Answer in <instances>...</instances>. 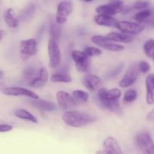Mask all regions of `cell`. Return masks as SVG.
<instances>
[{
    "mask_svg": "<svg viewBox=\"0 0 154 154\" xmlns=\"http://www.w3.org/2000/svg\"><path fill=\"white\" fill-rule=\"evenodd\" d=\"M123 68H124V65H123V63H120V64H119V66H117L114 70H112L111 72H110L109 73H108L107 78H116V77L118 76V75H120V72H121L122 70L123 69Z\"/></svg>",
    "mask_w": 154,
    "mask_h": 154,
    "instance_id": "32",
    "label": "cell"
},
{
    "mask_svg": "<svg viewBox=\"0 0 154 154\" xmlns=\"http://www.w3.org/2000/svg\"><path fill=\"white\" fill-rule=\"evenodd\" d=\"M84 51L89 57H96V56H99L102 54V51L96 47H87Z\"/></svg>",
    "mask_w": 154,
    "mask_h": 154,
    "instance_id": "31",
    "label": "cell"
},
{
    "mask_svg": "<svg viewBox=\"0 0 154 154\" xmlns=\"http://www.w3.org/2000/svg\"><path fill=\"white\" fill-rule=\"evenodd\" d=\"M4 20L6 25L11 29H15L19 25V20L15 16L13 8H8L4 13Z\"/></svg>",
    "mask_w": 154,
    "mask_h": 154,
    "instance_id": "20",
    "label": "cell"
},
{
    "mask_svg": "<svg viewBox=\"0 0 154 154\" xmlns=\"http://www.w3.org/2000/svg\"><path fill=\"white\" fill-rule=\"evenodd\" d=\"M96 11L99 14L108 15V16H113V15H115L120 12V11L115 8L114 6L111 5L110 3L98 6L96 8Z\"/></svg>",
    "mask_w": 154,
    "mask_h": 154,
    "instance_id": "21",
    "label": "cell"
},
{
    "mask_svg": "<svg viewBox=\"0 0 154 154\" xmlns=\"http://www.w3.org/2000/svg\"><path fill=\"white\" fill-rule=\"evenodd\" d=\"M91 41L95 45H98V46L110 51L120 52V51H122L124 50V47L123 45H118V44L109 40L105 36L103 35H93L91 38Z\"/></svg>",
    "mask_w": 154,
    "mask_h": 154,
    "instance_id": "6",
    "label": "cell"
},
{
    "mask_svg": "<svg viewBox=\"0 0 154 154\" xmlns=\"http://www.w3.org/2000/svg\"><path fill=\"white\" fill-rule=\"evenodd\" d=\"M121 90H119L118 88H113L109 90H107L106 96L109 99H115L118 100L121 97Z\"/></svg>",
    "mask_w": 154,
    "mask_h": 154,
    "instance_id": "30",
    "label": "cell"
},
{
    "mask_svg": "<svg viewBox=\"0 0 154 154\" xmlns=\"http://www.w3.org/2000/svg\"><path fill=\"white\" fill-rule=\"evenodd\" d=\"M51 82L53 83H70L72 82V78L69 75L66 73H55L52 75L50 78Z\"/></svg>",
    "mask_w": 154,
    "mask_h": 154,
    "instance_id": "23",
    "label": "cell"
},
{
    "mask_svg": "<svg viewBox=\"0 0 154 154\" xmlns=\"http://www.w3.org/2000/svg\"><path fill=\"white\" fill-rule=\"evenodd\" d=\"M3 75H4V72H3L2 71H0V79H1V78H2Z\"/></svg>",
    "mask_w": 154,
    "mask_h": 154,
    "instance_id": "38",
    "label": "cell"
},
{
    "mask_svg": "<svg viewBox=\"0 0 154 154\" xmlns=\"http://www.w3.org/2000/svg\"><path fill=\"white\" fill-rule=\"evenodd\" d=\"M63 122L67 126L73 128H81L96 120L94 117L84 112L77 111H68L62 117Z\"/></svg>",
    "mask_w": 154,
    "mask_h": 154,
    "instance_id": "1",
    "label": "cell"
},
{
    "mask_svg": "<svg viewBox=\"0 0 154 154\" xmlns=\"http://www.w3.org/2000/svg\"><path fill=\"white\" fill-rule=\"evenodd\" d=\"M106 92L107 90L105 87H102L98 90L97 96L99 100L106 109L117 114H120L122 113V109L120 108L118 100L109 99L108 98H107Z\"/></svg>",
    "mask_w": 154,
    "mask_h": 154,
    "instance_id": "4",
    "label": "cell"
},
{
    "mask_svg": "<svg viewBox=\"0 0 154 154\" xmlns=\"http://www.w3.org/2000/svg\"><path fill=\"white\" fill-rule=\"evenodd\" d=\"M48 57H49V66L52 69H56L60 66L62 62V55L60 48L57 41L50 38L48 44Z\"/></svg>",
    "mask_w": 154,
    "mask_h": 154,
    "instance_id": "2",
    "label": "cell"
},
{
    "mask_svg": "<svg viewBox=\"0 0 154 154\" xmlns=\"http://www.w3.org/2000/svg\"><path fill=\"white\" fill-rule=\"evenodd\" d=\"M20 52L23 60H26L31 57H34L38 52V44L35 38L22 40L20 42Z\"/></svg>",
    "mask_w": 154,
    "mask_h": 154,
    "instance_id": "5",
    "label": "cell"
},
{
    "mask_svg": "<svg viewBox=\"0 0 154 154\" xmlns=\"http://www.w3.org/2000/svg\"><path fill=\"white\" fill-rule=\"evenodd\" d=\"M0 2H1V0H0Z\"/></svg>",
    "mask_w": 154,
    "mask_h": 154,
    "instance_id": "41",
    "label": "cell"
},
{
    "mask_svg": "<svg viewBox=\"0 0 154 154\" xmlns=\"http://www.w3.org/2000/svg\"><path fill=\"white\" fill-rule=\"evenodd\" d=\"M151 15V11L150 9H142L139 12L136 14L134 17V19L138 23H142L145 20H147Z\"/></svg>",
    "mask_w": 154,
    "mask_h": 154,
    "instance_id": "27",
    "label": "cell"
},
{
    "mask_svg": "<svg viewBox=\"0 0 154 154\" xmlns=\"http://www.w3.org/2000/svg\"><path fill=\"white\" fill-rule=\"evenodd\" d=\"M93 20L97 25L101 26L116 27L117 23V20L113 17L112 16L99 14L94 17Z\"/></svg>",
    "mask_w": 154,
    "mask_h": 154,
    "instance_id": "17",
    "label": "cell"
},
{
    "mask_svg": "<svg viewBox=\"0 0 154 154\" xmlns=\"http://www.w3.org/2000/svg\"><path fill=\"white\" fill-rule=\"evenodd\" d=\"M73 6L69 1L60 2L57 5L56 14V22L60 25L67 22L69 15L72 12Z\"/></svg>",
    "mask_w": 154,
    "mask_h": 154,
    "instance_id": "8",
    "label": "cell"
},
{
    "mask_svg": "<svg viewBox=\"0 0 154 154\" xmlns=\"http://www.w3.org/2000/svg\"><path fill=\"white\" fill-rule=\"evenodd\" d=\"M146 90V101L148 105L154 104V74H150L147 76L145 80Z\"/></svg>",
    "mask_w": 154,
    "mask_h": 154,
    "instance_id": "16",
    "label": "cell"
},
{
    "mask_svg": "<svg viewBox=\"0 0 154 154\" xmlns=\"http://www.w3.org/2000/svg\"><path fill=\"white\" fill-rule=\"evenodd\" d=\"M103 150H98L96 153H105V154H122L121 147L116 138L111 136L107 137L105 138L102 144Z\"/></svg>",
    "mask_w": 154,
    "mask_h": 154,
    "instance_id": "9",
    "label": "cell"
},
{
    "mask_svg": "<svg viewBox=\"0 0 154 154\" xmlns=\"http://www.w3.org/2000/svg\"><path fill=\"white\" fill-rule=\"evenodd\" d=\"M2 92L6 96H26V97L31 98V99H39V96L35 92L26 88L18 87H4L2 90Z\"/></svg>",
    "mask_w": 154,
    "mask_h": 154,
    "instance_id": "12",
    "label": "cell"
},
{
    "mask_svg": "<svg viewBox=\"0 0 154 154\" xmlns=\"http://www.w3.org/2000/svg\"><path fill=\"white\" fill-rule=\"evenodd\" d=\"M144 52L148 58H153L154 57V40L148 39L144 45Z\"/></svg>",
    "mask_w": 154,
    "mask_h": 154,
    "instance_id": "26",
    "label": "cell"
},
{
    "mask_svg": "<svg viewBox=\"0 0 154 154\" xmlns=\"http://www.w3.org/2000/svg\"><path fill=\"white\" fill-rule=\"evenodd\" d=\"M82 1L85 2H93V0H82Z\"/></svg>",
    "mask_w": 154,
    "mask_h": 154,
    "instance_id": "39",
    "label": "cell"
},
{
    "mask_svg": "<svg viewBox=\"0 0 154 154\" xmlns=\"http://www.w3.org/2000/svg\"><path fill=\"white\" fill-rule=\"evenodd\" d=\"M72 96L77 103H84V102H88L90 95L87 92L81 90H76L72 92Z\"/></svg>",
    "mask_w": 154,
    "mask_h": 154,
    "instance_id": "24",
    "label": "cell"
},
{
    "mask_svg": "<svg viewBox=\"0 0 154 154\" xmlns=\"http://www.w3.org/2000/svg\"><path fill=\"white\" fill-rule=\"evenodd\" d=\"M138 97V93L135 90H128L123 96V101L126 103L133 102Z\"/></svg>",
    "mask_w": 154,
    "mask_h": 154,
    "instance_id": "29",
    "label": "cell"
},
{
    "mask_svg": "<svg viewBox=\"0 0 154 154\" xmlns=\"http://www.w3.org/2000/svg\"><path fill=\"white\" fill-rule=\"evenodd\" d=\"M49 73L45 67H42L37 71L35 76L29 81V87L33 88H42L48 83Z\"/></svg>",
    "mask_w": 154,
    "mask_h": 154,
    "instance_id": "14",
    "label": "cell"
},
{
    "mask_svg": "<svg viewBox=\"0 0 154 154\" xmlns=\"http://www.w3.org/2000/svg\"><path fill=\"white\" fill-rule=\"evenodd\" d=\"M50 33H51V38L55 41H58L61 35V29H60V24L57 22L51 21L50 25Z\"/></svg>",
    "mask_w": 154,
    "mask_h": 154,
    "instance_id": "25",
    "label": "cell"
},
{
    "mask_svg": "<svg viewBox=\"0 0 154 154\" xmlns=\"http://www.w3.org/2000/svg\"><path fill=\"white\" fill-rule=\"evenodd\" d=\"M72 60L75 63V68L78 72H87L90 67V61H89V57L87 55L84 51L75 50L72 52Z\"/></svg>",
    "mask_w": 154,
    "mask_h": 154,
    "instance_id": "7",
    "label": "cell"
},
{
    "mask_svg": "<svg viewBox=\"0 0 154 154\" xmlns=\"http://www.w3.org/2000/svg\"><path fill=\"white\" fill-rule=\"evenodd\" d=\"M101 84V78L96 75H87L83 79V84L90 92H94Z\"/></svg>",
    "mask_w": 154,
    "mask_h": 154,
    "instance_id": "18",
    "label": "cell"
},
{
    "mask_svg": "<svg viewBox=\"0 0 154 154\" xmlns=\"http://www.w3.org/2000/svg\"><path fill=\"white\" fill-rule=\"evenodd\" d=\"M147 119L149 121H154V108L147 114Z\"/></svg>",
    "mask_w": 154,
    "mask_h": 154,
    "instance_id": "36",
    "label": "cell"
},
{
    "mask_svg": "<svg viewBox=\"0 0 154 154\" xmlns=\"http://www.w3.org/2000/svg\"><path fill=\"white\" fill-rule=\"evenodd\" d=\"M13 129V126L9 124H0V132H8Z\"/></svg>",
    "mask_w": 154,
    "mask_h": 154,
    "instance_id": "35",
    "label": "cell"
},
{
    "mask_svg": "<svg viewBox=\"0 0 154 154\" xmlns=\"http://www.w3.org/2000/svg\"><path fill=\"white\" fill-rule=\"evenodd\" d=\"M135 143L142 153L154 154V142L148 132H142L138 134L135 137Z\"/></svg>",
    "mask_w": 154,
    "mask_h": 154,
    "instance_id": "3",
    "label": "cell"
},
{
    "mask_svg": "<svg viewBox=\"0 0 154 154\" xmlns=\"http://www.w3.org/2000/svg\"><path fill=\"white\" fill-rule=\"evenodd\" d=\"M138 66L132 65L129 66V69L126 70L124 76L121 79L120 82V87L122 88H127L131 87L134 83L136 81L138 75Z\"/></svg>",
    "mask_w": 154,
    "mask_h": 154,
    "instance_id": "13",
    "label": "cell"
},
{
    "mask_svg": "<svg viewBox=\"0 0 154 154\" xmlns=\"http://www.w3.org/2000/svg\"><path fill=\"white\" fill-rule=\"evenodd\" d=\"M149 6V3L145 1H138L134 4L133 8L135 10H142L147 8Z\"/></svg>",
    "mask_w": 154,
    "mask_h": 154,
    "instance_id": "34",
    "label": "cell"
},
{
    "mask_svg": "<svg viewBox=\"0 0 154 154\" xmlns=\"http://www.w3.org/2000/svg\"><path fill=\"white\" fill-rule=\"evenodd\" d=\"M56 97H57L58 106L63 111H67L78 104L73 96L64 90L57 92Z\"/></svg>",
    "mask_w": 154,
    "mask_h": 154,
    "instance_id": "11",
    "label": "cell"
},
{
    "mask_svg": "<svg viewBox=\"0 0 154 154\" xmlns=\"http://www.w3.org/2000/svg\"><path fill=\"white\" fill-rule=\"evenodd\" d=\"M138 69L139 72H141V73H147L150 71V66L149 65L148 63H147L146 61H141L138 64Z\"/></svg>",
    "mask_w": 154,
    "mask_h": 154,
    "instance_id": "33",
    "label": "cell"
},
{
    "mask_svg": "<svg viewBox=\"0 0 154 154\" xmlns=\"http://www.w3.org/2000/svg\"><path fill=\"white\" fill-rule=\"evenodd\" d=\"M31 104L35 108L44 111H54L57 109V105L55 103L50 101L43 100V99H32V100L31 101Z\"/></svg>",
    "mask_w": 154,
    "mask_h": 154,
    "instance_id": "19",
    "label": "cell"
},
{
    "mask_svg": "<svg viewBox=\"0 0 154 154\" xmlns=\"http://www.w3.org/2000/svg\"><path fill=\"white\" fill-rule=\"evenodd\" d=\"M37 71L38 70H36L35 67H34L32 66H29L24 69L23 75V77L26 79H29L31 81L35 76L36 73H37Z\"/></svg>",
    "mask_w": 154,
    "mask_h": 154,
    "instance_id": "28",
    "label": "cell"
},
{
    "mask_svg": "<svg viewBox=\"0 0 154 154\" xmlns=\"http://www.w3.org/2000/svg\"><path fill=\"white\" fill-rule=\"evenodd\" d=\"M105 37L112 42L120 43H130L134 39L133 35L127 34L123 32H112L107 34Z\"/></svg>",
    "mask_w": 154,
    "mask_h": 154,
    "instance_id": "15",
    "label": "cell"
},
{
    "mask_svg": "<svg viewBox=\"0 0 154 154\" xmlns=\"http://www.w3.org/2000/svg\"><path fill=\"white\" fill-rule=\"evenodd\" d=\"M14 115L16 116L17 118L20 119V120H26V121H29L31 123H38V119L33 115L32 114L29 112V111L26 109H19L17 111H15Z\"/></svg>",
    "mask_w": 154,
    "mask_h": 154,
    "instance_id": "22",
    "label": "cell"
},
{
    "mask_svg": "<svg viewBox=\"0 0 154 154\" xmlns=\"http://www.w3.org/2000/svg\"><path fill=\"white\" fill-rule=\"evenodd\" d=\"M5 34L6 33L4 30L0 29V43H1L2 41V39L4 38V37L5 36Z\"/></svg>",
    "mask_w": 154,
    "mask_h": 154,
    "instance_id": "37",
    "label": "cell"
},
{
    "mask_svg": "<svg viewBox=\"0 0 154 154\" xmlns=\"http://www.w3.org/2000/svg\"><path fill=\"white\" fill-rule=\"evenodd\" d=\"M116 28L118 29L120 32L130 35L139 34L144 29V26L141 25L139 23L130 22V21H117Z\"/></svg>",
    "mask_w": 154,
    "mask_h": 154,
    "instance_id": "10",
    "label": "cell"
},
{
    "mask_svg": "<svg viewBox=\"0 0 154 154\" xmlns=\"http://www.w3.org/2000/svg\"><path fill=\"white\" fill-rule=\"evenodd\" d=\"M153 60H154V57H153Z\"/></svg>",
    "mask_w": 154,
    "mask_h": 154,
    "instance_id": "40",
    "label": "cell"
}]
</instances>
